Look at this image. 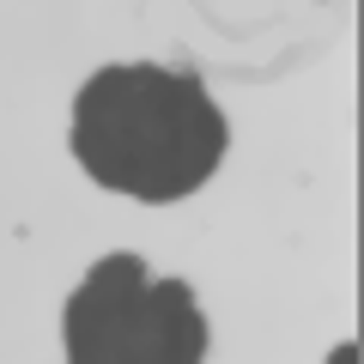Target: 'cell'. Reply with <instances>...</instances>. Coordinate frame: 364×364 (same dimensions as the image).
Masks as SVG:
<instances>
[{
  "instance_id": "cell-1",
  "label": "cell",
  "mask_w": 364,
  "mask_h": 364,
  "mask_svg": "<svg viewBox=\"0 0 364 364\" xmlns=\"http://www.w3.org/2000/svg\"><path fill=\"white\" fill-rule=\"evenodd\" d=\"M225 109L195 73L158 61L97 67L73 97V158L91 182L146 207L195 195L225 158Z\"/></svg>"
},
{
  "instance_id": "cell-2",
  "label": "cell",
  "mask_w": 364,
  "mask_h": 364,
  "mask_svg": "<svg viewBox=\"0 0 364 364\" xmlns=\"http://www.w3.org/2000/svg\"><path fill=\"white\" fill-rule=\"evenodd\" d=\"M140 255H104L61 310L67 364H200L207 316L182 279H146Z\"/></svg>"
},
{
  "instance_id": "cell-3",
  "label": "cell",
  "mask_w": 364,
  "mask_h": 364,
  "mask_svg": "<svg viewBox=\"0 0 364 364\" xmlns=\"http://www.w3.org/2000/svg\"><path fill=\"white\" fill-rule=\"evenodd\" d=\"M328 364H358V346H352V340H346V346H334V352H328Z\"/></svg>"
}]
</instances>
